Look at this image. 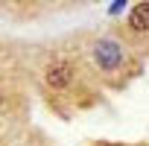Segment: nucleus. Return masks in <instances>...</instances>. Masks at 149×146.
I'll list each match as a JSON object with an SVG mask.
<instances>
[{
	"label": "nucleus",
	"mask_w": 149,
	"mask_h": 146,
	"mask_svg": "<svg viewBox=\"0 0 149 146\" xmlns=\"http://www.w3.org/2000/svg\"><path fill=\"white\" fill-rule=\"evenodd\" d=\"M94 61L102 67V70H114L123 64V47L114 41V38H100L94 44Z\"/></svg>",
	"instance_id": "f257e3e1"
},
{
	"label": "nucleus",
	"mask_w": 149,
	"mask_h": 146,
	"mask_svg": "<svg viewBox=\"0 0 149 146\" xmlns=\"http://www.w3.org/2000/svg\"><path fill=\"white\" fill-rule=\"evenodd\" d=\"M70 76H73L70 64H53V67L47 70V85L56 88V91H61V88L70 85Z\"/></svg>",
	"instance_id": "f03ea898"
},
{
	"label": "nucleus",
	"mask_w": 149,
	"mask_h": 146,
	"mask_svg": "<svg viewBox=\"0 0 149 146\" xmlns=\"http://www.w3.org/2000/svg\"><path fill=\"white\" fill-rule=\"evenodd\" d=\"M129 26H132L134 32H146V29H149V6H146V3H137V6L132 9Z\"/></svg>",
	"instance_id": "7ed1b4c3"
}]
</instances>
